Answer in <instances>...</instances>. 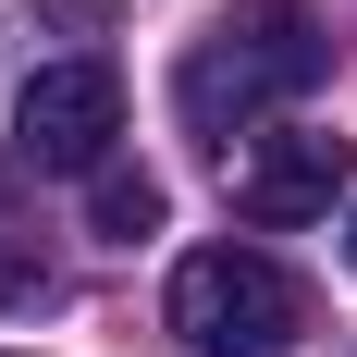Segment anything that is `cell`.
Wrapping results in <instances>:
<instances>
[{"mask_svg":"<svg viewBox=\"0 0 357 357\" xmlns=\"http://www.w3.org/2000/svg\"><path fill=\"white\" fill-rule=\"evenodd\" d=\"M321 74H333V37L308 25L296 0H247V13H222V25L185 50V86H173V99H185V123H197L210 148H234L271 99L321 86Z\"/></svg>","mask_w":357,"mask_h":357,"instance_id":"obj_1","label":"cell"},{"mask_svg":"<svg viewBox=\"0 0 357 357\" xmlns=\"http://www.w3.org/2000/svg\"><path fill=\"white\" fill-rule=\"evenodd\" d=\"M173 333L197 357H296L308 284H296L284 259H259V247H197L173 271Z\"/></svg>","mask_w":357,"mask_h":357,"instance_id":"obj_2","label":"cell"},{"mask_svg":"<svg viewBox=\"0 0 357 357\" xmlns=\"http://www.w3.org/2000/svg\"><path fill=\"white\" fill-rule=\"evenodd\" d=\"M111 136H123V74L111 62H37L25 99H13V148L37 173H99Z\"/></svg>","mask_w":357,"mask_h":357,"instance_id":"obj_3","label":"cell"},{"mask_svg":"<svg viewBox=\"0 0 357 357\" xmlns=\"http://www.w3.org/2000/svg\"><path fill=\"white\" fill-rule=\"evenodd\" d=\"M333 197H345V136H321V123H259L247 160H234V210L247 222H321Z\"/></svg>","mask_w":357,"mask_h":357,"instance_id":"obj_4","label":"cell"},{"mask_svg":"<svg viewBox=\"0 0 357 357\" xmlns=\"http://www.w3.org/2000/svg\"><path fill=\"white\" fill-rule=\"evenodd\" d=\"M86 222H99L111 247H148V234H160V173H136V160H99V173H86Z\"/></svg>","mask_w":357,"mask_h":357,"instance_id":"obj_5","label":"cell"},{"mask_svg":"<svg viewBox=\"0 0 357 357\" xmlns=\"http://www.w3.org/2000/svg\"><path fill=\"white\" fill-rule=\"evenodd\" d=\"M0 308H50V259L13 234V197H0Z\"/></svg>","mask_w":357,"mask_h":357,"instance_id":"obj_6","label":"cell"},{"mask_svg":"<svg viewBox=\"0 0 357 357\" xmlns=\"http://www.w3.org/2000/svg\"><path fill=\"white\" fill-rule=\"evenodd\" d=\"M37 13H62V25H99V13H111V0H37Z\"/></svg>","mask_w":357,"mask_h":357,"instance_id":"obj_7","label":"cell"},{"mask_svg":"<svg viewBox=\"0 0 357 357\" xmlns=\"http://www.w3.org/2000/svg\"><path fill=\"white\" fill-rule=\"evenodd\" d=\"M345 259H357V234H345Z\"/></svg>","mask_w":357,"mask_h":357,"instance_id":"obj_8","label":"cell"}]
</instances>
